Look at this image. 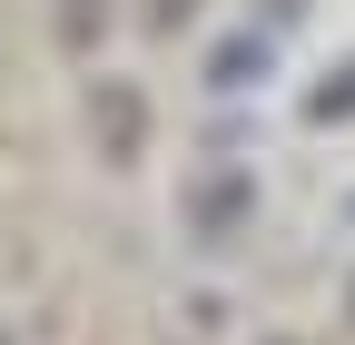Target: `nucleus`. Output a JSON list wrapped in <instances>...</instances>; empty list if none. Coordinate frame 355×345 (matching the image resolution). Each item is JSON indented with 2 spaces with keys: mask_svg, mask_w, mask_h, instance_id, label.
I'll return each instance as SVG.
<instances>
[{
  "mask_svg": "<svg viewBox=\"0 0 355 345\" xmlns=\"http://www.w3.org/2000/svg\"><path fill=\"white\" fill-rule=\"evenodd\" d=\"M207 79H217V89H247V79H266V39H257V30H247V39H227V50L207 60Z\"/></svg>",
  "mask_w": 355,
  "mask_h": 345,
  "instance_id": "nucleus-1",
  "label": "nucleus"
},
{
  "mask_svg": "<svg viewBox=\"0 0 355 345\" xmlns=\"http://www.w3.org/2000/svg\"><path fill=\"white\" fill-rule=\"evenodd\" d=\"M306 109H316V118H355V60H345V69H336V79H326V89L306 99Z\"/></svg>",
  "mask_w": 355,
  "mask_h": 345,
  "instance_id": "nucleus-2",
  "label": "nucleus"
},
{
  "mask_svg": "<svg viewBox=\"0 0 355 345\" xmlns=\"http://www.w3.org/2000/svg\"><path fill=\"white\" fill-rule=\"evenodd\" d=\"M345 316H355V296H345Z\"/></svg>",
  "mask_w": 355,
  "mask_h": 345,
  "instance_id": "nucleus-3",
  "label": "nucleus"
}]
</instances>
